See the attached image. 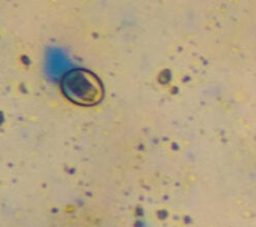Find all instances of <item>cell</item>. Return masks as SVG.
<instances>
[{
    "instance_id": "1",
    "label": "cell",
    "mask_w": 256,
    "mask_h": 227,
    "mask_svg": "<svg viewBox=\"0 0 256 227\" xmlns=\"http://www.w3.org/2000/svg\"><path fill=\"white\" fill-rule=\"evenodd\" d=\"M61 89L70 102L80 106H94L104 96V88L98 78L83 68L72 70L64 74Z\"/></svg>"
}]
</instances>
